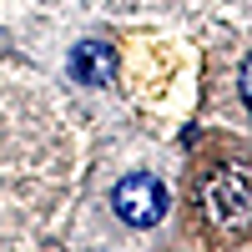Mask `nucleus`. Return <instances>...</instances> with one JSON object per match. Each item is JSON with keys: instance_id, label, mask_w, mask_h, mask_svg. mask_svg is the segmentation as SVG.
<instances>
[{"instance_id": "obj_1", "label": "nucleus", "mask_w": 252, "mask_h": 252, "mask_svg": "<svg viewBox=\"0 0 252 252\" xmlns=\"http://www.w3.org/2000/svg\"><path fill=\"white\" fill-rule=\"evenodd\" d=\"M202 207H207V217H212V227H222V232H247L252 227V166L232 161V166H222V172H212L207 187H202Z\"/></svg>"}, {"instance_id": "obj_2", "label": "nucleus", "mask_w": 252, "mask_h": 252, "mask_svg": "<svg viewBox=\"0 0 252 252\" xmlns=\"http://www.w3.org/2000/svg\"><path fill=\"white\" fill-rule=\"evenodd\" d=\"M111 212H116L126 227H157V222L166 217V187H161L157 177H146V172L121 177L116 192H111Z\"/></svg>"}, {"instance_id": "obj_3", "label": "nucleus", "mask_w": 252, "mask_h": 252, "mask_svg": "<svg viewBox=\"0 0 252 252\" xmlns=\"http://www.w3.org/2000/svg\"><path fill=\"white\" fill-rule=\"evenodd\" d=\"M111 71H116V56L106 40H81L71 51V76L86 86H111Z\"/></svg>"}, {"instance_id": "obj_4", "label": "nucleus", "mask_w": 252, "mask_h": 252, "mask_svg": "<svg viewBox=\"0 0 252 252\" xmlns=\"http://www.w3.org/2000/svg\"><path fill=\"white\" fill-rule=\"evenodd\" d=\"M237 86H242V101L252 106V56L242 61V76H237Z\"/></svg>"}]
</instances>
